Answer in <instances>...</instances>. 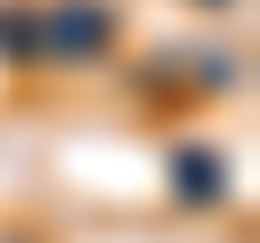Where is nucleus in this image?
Returning a JSON list of instances; mask_svg holds the SVG:
<instances>
[{"instance_id": "1", "label": "nucleus", "mask_w": 260, "mask_h": 243, "mask_svg": "<svg viewBox=\"0 0 260 243\" xmlns=\"http://www.w3.org/2000/svg\"><path fill=\"white\" fill-rule=\"evenodd\" d=\"M219 186H228V170L211 154H179V194L187 202H219Z\"/></svg>"}, {"instance_id": "2", "label": "nucleus", "mask_w": 260, "mask_h": 243, "mask_svg": "<svg viewBox=\"0 0 260 243\" xmlns=\"http://www.w3.org/2000/svg\"><path fill=\"white\" fill-rule=\"evenodd\" d=\"M98 40H106V16H89V8H65V16H57V49H65V57H89Z\"/></svg>"}]
</instances>
